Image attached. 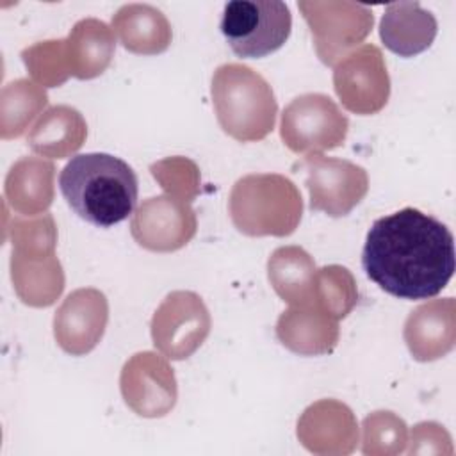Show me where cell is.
I'll list each match as a JSON object with an SVG mask.
<instances>
[{
	"mask_svg": "<svg viewBox=\"0 0 456 456\" xmlns=\"http://www.w3.org/2000/svg\"><path fill=\"white\" fill-rule=\"evenodd\" d=\"M297 5L303 11L312 30L331 27V25L335 27L319 45H315L317 53L324 64H333L335 59L340 55V52L358 43L351 34L342 30L340 25L349 28H362L369 32L374 21L372 11L356 4H349L347 12H330V14L321 12L314 2H299Z\"/></svg>",
	"mask_w": 456,
	"mask_h": 456,
	"instance_id": "cell-15",
	"label": "cell"
},
{
	"mask_svg": "<svg viewBox=\"0 0 456 456\" xmlns=\"http://www.w3.org/2000/svg\"><path fill=\"white\" fill-rule=\"evenodd\" d=\"M436 28L435 16L419 2H395L383 12L379 36L390 52L411 57L431 46Z\"/></svg>",
	"mask_w": 456,
	"mask_h": 456,
	"instance_id": "cell-12",
	"label": "cell"
},
{
	"mask_svg": "<svg viewBox=\"0 0 456 456\" xmlns=\"http://www.w3.org/2000/svg\"><path fill=\"white\" fill-rule=\"evenodd\" d=\"M210 319L201 301L192 292L169 294L151 321V338L171 360H183L201 346L208 333Z\"/></svg>",
	"mask_w": 456,
	"mask_h": 456,
	"instance_id": "cell-8",
	"label": "cell"
},
{
	"mask_svg": "<svg viewBox=\"0 0 456 456\" xmlns=\"http://www.w3.org/2000/svg\"><path fill=\"white\" fill-rule=\"evenodd\" d=\"M362 265L369 280L399 299H429L456 269L454 237L436 217L404 207L372 223Z\"/></svg>",
	"mask_w": 456,
	"mask_h": 456,
	"instance_id": "cell-1",
	"label": "cell"
},
{
	"mask_svg": "<svg viewBox=\"0 0 456 456\" xmlns=\"http://www.w3.org/2000/svg\"><path fill=\"white\" fill-rule=\"evenodd\" d=\"M59 189L69 208L84 221L109 228L125 221L137 203V175L110 153H82L61 169Z\"/></svg>",
	"mask_w": 456,
	"mask_h": 456,
	"instance_id": "cell-2",
	"label": "cell"
},
{
	"mask_svg": "<svg viewBox=\"0 0 456 456\" xmlns=\"http://www.w3.org/2000/svg\"><path fill=\"white\" fill-rule=\"evenodd\" d=\"M112 27L121 45L135 53L164 52L171 39L166 18L151 5L132 4L121 7L112 20Z\"/></svg>",
	"mask_w": 456,
	"mask_h": 456,
	"instance_id": "cell-13",
	"label": "cell"
},
{
	"mask_svg": "<svg viewBox=\"0 0 456 456\" xmlns=\"http://www.w3.org/2000/svg\"><path fill=\"white\" fill-rule=\"evenodd\" d=\"M107 324V299L94 289L69 294L53 319L59 346L71 354L89 353L103 335Z\"/></svg>",
	"mask_w": 456,
	"mask_h": 456,
	"instance_id": "cell-11",
	"label": "cell"
},
{
	"mask_svg": "<svg viewBox=\"0 0 456 456\" xmlns=\"http://www.w3.org/2000/svg\"><path fill=\"white\" fill-rule=\"evenodd\" d=\"M301 194L281 175H248L232 189L230 214L246 235H290L301 219Z\"/></svg>",
	"mask_w": 456,
	"mask_h": 456,
	"instance_id": "cell-4",
	"label": "cell"
},
{
	"mask_svg": "<svg viewBox=\"0 0 456 456\" xmlns=\"http://www.w3.org/2000/svg\"><path fill=\"white\" fill-rule=\"evenodd\" d=\"M212 103L223 132L240 142L260 141L274 128V93L249 66H219L212 77Z\"/></svg>",
	"mask_w": 456,
	"mask_h": 456,
	"instance_id": "cell-3",
	"label": "cell"
},
{
	"mask_svg": "<svg viewBox=\"0 0 456 456\" xmlns=\"http://www.w3.org/2000/svg\"><path fill=\"white\" fill-rule=\"evenodd\" d=\"M219 28L237 57L260 59L285 45L292 14L281 0H232L223 9Z\"/></svg>",
	"mask_w": 456,
	"mask_h": 456,
	"instance_id": "cell-5",
	"label": "cell"
},
{
	"mask_svg": "<svg viewBox=\"0 0 456 456\" xmlns=\"http://www.w3.org/2000/svg\"><path fill=\"white\" fill-rule=\"evenodd\" d=\"M196 232L192 210L173 198L159 196L146 200L134 221L132 235L135 240L153 251H173L187 244Z\"/></svg>",
	"mask_w": 456,
	"mask_h": 456,
	"instance_id": "cell-10",
	"label": "cell"
},
{
	"mask_svg": "<svg viewBox=\"0 0 456 456\" xmlns=\"http://www.w3.org/2000/svg\"><path fill=\"white\" fill-rule=\"evenodd\" d=\"M436 305L438 303H431V305H424V306L417 308L420 312V315L424 317V321L429 324V331L424 330V331L404 333L406 344H408L411 354L420 362H422L428 340H431L429 349H428V360L440 358L442 354H445L452 347L454 322L444 326V322L454 319L452 317V308H449V312L445 315H440V310H436Z\"/></svg>",
	"mask_w": 456,
	"mask_h": 456,
	"instance_id": "cell-17",
	"label": "cell"
},
{
	"mask_svg": "<svg viewBox=\"0 0 456 456\" xmlns=\"http://www.w3.org/2000/svg\"><path fill=\"white\" fill-rule=\"evenodd\" d=\"M289 314H290L299 324H303L305 328H312V322H314V319H315V315H317V314H314V312H292V310H290ZM314 335H317L321 340L328 342L330 347H333L335 342H337V331H314ZM299 353H303V354H315V347H314L312 337H308V340H303Z\"/></svg>",
	"mask_w": 456,
	"mask_h": 456,
	"instance_id": "cell-18",
	"label": "cell"
},
{
	"mask_svg": "<svg viewBox=\"0 0 456 456\" xmlns=\"http://www.w3.org/2000/svg\"><path fill=\"white\" fill-rule=\"evenodd\" d=\"M347 128V118L321 93L294 98L281 114V139L294 153L333 150L344 144Z\"/></svg>",
	"mask_w": 456,
	"mask_h": 456,
	"instance_id": "cell-6",
	"label": "cell"
},
{
	"mask_svg": "<svg viewBox=\"0 0 456 456\" xmlns=\"http://www.w3.org/2000/svg\"><path fill=\"white\" fill-rule=\"evenodd\" d=\"M335 91L346 109L356 114L379 110L388 98L390 82L381 52L365 45L358 52L342 59L333 73Z\"/></svg>",
	"mask_w": 456,
	"mask_h": 456,
	"instance_id": "cell-9",
	"label": "cell"
},
{
	"mask_svg": "<svg viewBox=\"0 0 456 456\" xmlns=\"http://www.w3.org/2000/svg\"><path fill=\"white\" fill-rule=\"evenodd\" d=\"M315 267L301 248H280L269 258V280L280 297L292 305H308L315 294Z\"/></svg>",
	"mask_w": 456,
	"mask_h": 456,
	"instance_id": "cell-16",
	"label": "cell"
},
{
	"mask_svg": "<svg viewBox=\"0 0 456 456\" xmlns=\"http://www.w3.org/2000/svg\"><path fill=\"white\" fill-rule=\"evenodd\" d=\"M294 167L305 169V185L310 192V208L331 217L347 216L365 196L369 180L363 167L342 160L310 153Z\"/></svg>",
	"mask_w": 456,
	"mask_h": 456,
	"instance_id": "cell-7",
	"label": "cell"
},
{
	"mask_svg": "<svg viewBox=\"0 0 456 456\" xmlns=\"http://www.w3.org/2000/svg\"><path fill=\"white\" fill-rule=\"evenodd\" d=\"M64 48L71 53V75L78 78H93L100 75L110 62L114 52V36L109 27L98 20L78 21Z\"/></svg>",
	"mask_w": 456,
	"mask_h": 456,
	"instance_id": "cell-14",
	"label": "cell"
}]
</instances>
